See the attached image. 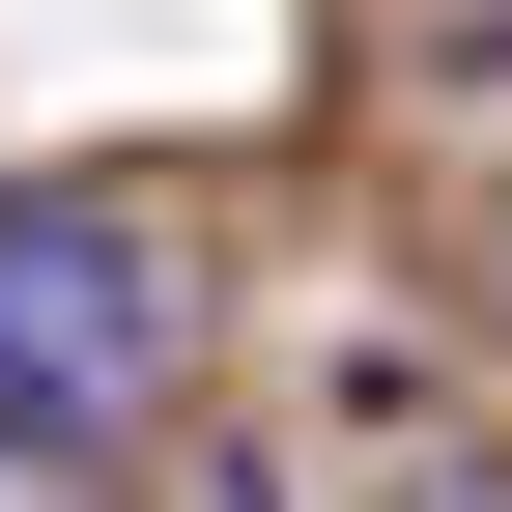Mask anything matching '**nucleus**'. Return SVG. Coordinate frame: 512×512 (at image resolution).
<instances>
[{
    "instance_id": "1",
    "label": "nucleus",
    "mask_w": 512,
    "mask_h": 512,
    "mask_svg": "<svg viewBox=\"0 0 512 512\" xmlns=\"http://www.w3.org/2000/svg\"><path fill=\"white\" fill-rule=\"evenodd\" d=\"M143 399H171V256H143V200L0 171V484H86Z\"/></svg>"
}]
</instances>
